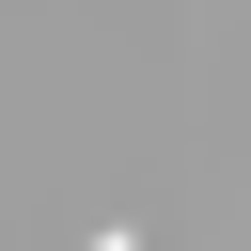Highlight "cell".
<instances>
[{
    "label": "cell",
    "mask_w": 251,
    "mask_h": 251,
    "mask_svg": "<svg viewBox=\"0 0 251 251\" xmlns=\"http://www.w3.org/2000/svg\"><path fill=\"white\" fill-rule=\"evenodd\" d=\"M78 251H141V220H110V235H78Z\"/></svg>",
    "instance_id": "obj_1"
}]
</instances>
